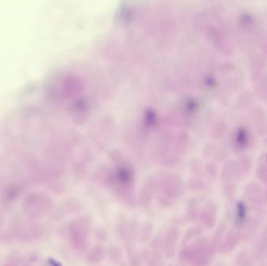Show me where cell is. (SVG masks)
Here are the masks:
<instances>
[{"instance_id": "cell-1", "label": "cell", "mask_w": 267, "mask_h": 266, "mask_svg": "<svg viewBox=\"0 0 267 266\" xmlns=\"http://www.w3.org/2000/svg\"><path fill=\"white\" fill-rule=\"evenodd\" d=\"M214 252L211 243L206 238H199L181 250L180 259L182 266H210Z\"/></svg>"}, {"instance_id": "cell-2", "label": "cell", "mask_w": 267, "mask_h": 266, "mask_svg": "<svg viewBox=\"0 0 267 266\" xmlns=\"http://www.w3.org/2000/svg\"><path fill=\"white\" fill-rule=\"evenodd\" d=\"M53 206L52 198L46 193L35 191L30 193L23 202V212L30 220H38L46 215Z\"/></svg>"}, {"instance_id": "cell-3", "label": "cell", "mask_w": 267, "mask_h": 266, "mask_svg": "<svg viewBox=\"0 0 267 266\" xmlns=\"http://www.w3.org/2000/svg\"><path fill=\"white\" fill-rule=\"evenodd\" d=\"M91 224L86 217H78L69 225L68 233L72 247L78 252L85 251L89 243Z\"/></svg>"}, {"instance_id": "cell-4", "label": "cell", "mask_w": 267, "mask_h": 266, "mask_svg": "<svg viewBox=\"0 0 267 266\" xmlns=\"http://www.w3.org/2000/svg\"><path fill=\"white\" fill-rule=\"evenodd\" d=\"M13 233L19 241L30 242L41 235V229L37 224L18 222L13 228Z\"/></svg>"}, {"instance_id": "cell-5", "label": "cell", "mask_w": 267, "mask_h": 266, "mask_svg": "<svg viewBox=\"0 0 267 266\" xmlns=\"http://www.w3.org/2000/svg\"><path fill=\"white\" fill-rule=\"evenodd\" d=\"M162 183V191L164 198L166 199H178L184 195V187L180 180L168 177Z\"/></svg>"}, {"instance_id": "cell-6", "label": "cell", "mask_w": 267, "mask_h": 266, "mask_svg": "<svg viewBox=\"0 0 267 266\" xmlns=\"http://www.w3.org/2000/svg\"><path fill=\"white\" fill-rule=\"evenodd\" d=\"M216 214H217L216 205L213 202H207L200 214L202 223L206 227H214L216 221Z\"/></svg>"}, {"instance_id": "cell-7", "label": "cell", "mask_w": 267, "mask_h": 266, "mask_svg": "<svg viewBox=\"0 0 267 266\" xmlns=\"http://www.w3.org/2000/svg\"><path fill=\"white\" fill-rule=\"evenodd\" d=\"M21 195V188L17 184H11L4 190L2 194V204L4 206H10L18 199Z\"/></svg>"}, {"instance_id": "cell-8", "label": "cell", "mask_w": 267, "mask_h": 266, "mask_svg": "<svg viewBox=\"0 0 267 266\" xmlns=\"http://www.w3.org/2000/svg\"><path fill=\"white\" fill-rule=\"evenodd\" d=\"M248 208L245 202H238L236 204L234 224L236 228H242L247 222Z\"/></svg>"}, {"instance_id": "cell-9", "label": "cell", "mask_w": 267, "mask_h": 266, "mask_svg": "<svg viewBox=\"0 0 267 266\" xmlns=\"http://www.w3.org/2000/svg\"><path fill=\"white\" fill-rule=\"evenodd\" d=\"M239 239V232L236 229H232L225 237L223 244L220 247V252L227 254L233 251L238 245Z\"/></svg>"}, {"instance_id": "cell-10", "label": "cell", "mask_w": 267, "mask_h": 266, "mask_svg": "<svg viewBox=\"0 0 267 266\" xmlns=\"http://www.w3.org/2000/svg\"><path fill=\"white\" fill-rule=\"evenodd\" d=\"M156 193V185L155 184L150 183V184H146V186L143 187V189L141 191V194H139V200H140L141 204L144 207H147L151 204L152 200L153 197L155 195Z\"/></svg>"}, {"instance_id": "cell-11", "label": "cell", "mask_w": 267, "mask_h": 266, "mask_svg": "<svg viewBox=\"0 0 267 266\" xmlns=\"http://www.w3.org/2000/svg\"><path fill=\"white\" fill-rule=\"evenodd\" d=\"M261 190H260V186L257 184H249L246 188V195L251 202L256 205H262L264 200H263V196H262Z\"/></svg>"}, {"instance_id": "cell-12", "label": "cell", "mask_w": 267, "mask_h": 266, "mask_svg": "<svg viewBox=\"0 0 267 266\" xmlns=\"http://www.w3.org/2000/svg\"><path fill=\"white\" fill-rule=\"evenodd\" d=\"M106 257V250L103 246L92 248L87 255V261L90 263H99Z\"/></svg>"}, {"instance_id": "cell-13", "label": "cell", "mask_w": 267, "mask_h": 266, "mask_svg": "<svg viewBox=\"0 0 267 266\" xmlns=\"http://www.w3.org/2000/svg\"><path fill=\"white\" fill-rule=\"evenodd\" d=\"M256 253L259 259H267V226L264 229L261 240H260L258 245H257Z\"/></svg>"}, {"instance_id": "cell-14", "label": "cell", "mask_w": 267, "mask_h": 266, "mask_svg": "<svg viewBox=\"0 0 267 266\" xmlns=\"http://www.w3.org/2000/svg\"><path fill=\"white\" fill-rule=\"evenodd\" d=\"M178 236V229L174 227L170 228L166 233V238H165V245L166 248H172L177 242Z\"/></svg>"}, {"instance_id": "cell-15", "label": "cell", "mask_w": 267, "mask_h": 266, "mask_svg": "<svg viewBox=\"0 0 267 266\" xmlns=\"http://www.w3.org/2000/svg\"><path fill=\"white\" fill-rule=\"evenodd\" d=\"M236 266H253L252 259L249 255L244 252L238 254L235 259Z\"/></svg>"}, {"instance_id": "cell-16", "label": "cell", "mask_w": 267, "mask_h": 266, "mask_svg": "<svg viewBox=\"0 0 267 266\" xmlns=\"http://www.w3.org/2000/svg\"><path fill=\"white\" fill-rule=\"evenodd\" d=\"M257 175L260 180L267 184V161H264V164L260 165L257 171Z\"/></svg>"}, {"instance_id": "cell-17", "label": "cell", "mask_w": 267, "mask_h": 266, "mask_svg": "<svg viewBox=\"0 0 267 266\" xmlns=\"http://www.w3.org/2000/svg\"><path fill=\"white\" fill-rule=\"evenodd\" d=\"M202 232H203V230L199 227H195L193 229H190L189 231L187 233L186 236H185V241H190L191 239L199 235Z\"/></svg>"}, {"instance_id": "cell-18", "label": "cell", "mask_w": 267, "mask_h": 266, "mask_svg": "<svg viewBox=\"0 0 267 266\" xmlns=\"http://www.w3.org/2000/svg\"><path fill=\"white\" fill-rule=\"evenodd\" d=\"M3 266H20V259L17 256H10Z\"/></svg>"}, {"instance_id": "cell-19", "label": "cell", "mask_w": 267, "mask_h": 266, "mask_svg": "<svg viewBox=\"0 0 267 266\" xmlns=\"http://www.w3.org/2000/svg\"><path fill=\"white\" fill-rule=\"evenodd\" d=\"M149 266H162V260L159 255L153 256L149 261Z\"/></svg>"}, {"instance_id": "cell-20", "label": "cell", "mask_w": 267, "mask_h": 266, "mask_svg": "<svg viewBox=\"0 0 267 266\" xmlns=\"http://www.w3.org/2000/svg\"><path fill=\"white\" fill-rule=\"evenodd\" d=\"M4 224V217L2 215V212L0 210V229H2Z\"/></svg>"}, {"instance_id": "cell-21", "label": "cell", "mask_w": 267, "mask_h": 266, "mask_svg": "<svg viewBox=\"0 0 267 266\" xmlns=\"http://www.w3.org/2000/svg\"><path fill=\"white\" fill-rule=\"evenodd\" d=\"M32 266V265H31V264H27V265H25V266Z\"/></svg>"}, {"instance_id": "cell-22", "label": "cell", "mask_w": 267, "mask_h": 266, "mask_svg": "<svg viewBox=\"0 0 267 266\" xmlns=\"http://www.w3.org/2000/svg\"><path fill=\"white\" fill-rule=\"evenodd\" d=\"M265 196H266V198H267V191H266Z\"/></svg>"}]
</instances>
